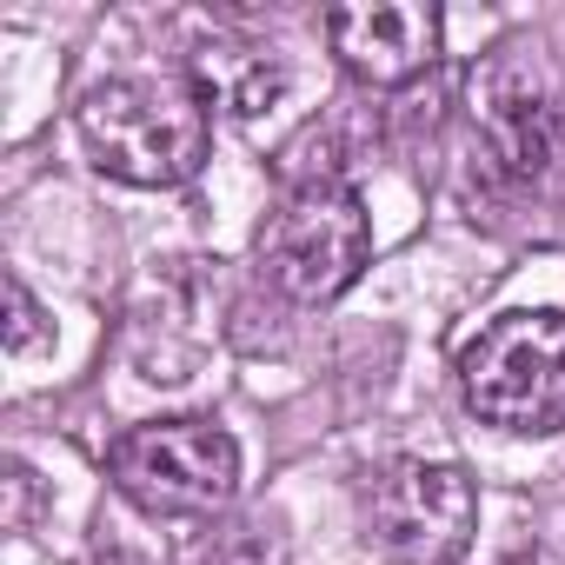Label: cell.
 Wrapping results in <instances>:
<instances>
[{
    "instance_id": "obj_1",
    "label": "cell",
    "mask_w": 565,
    "mask_h": 565,
    "mask_svg": "<svg viewBox=\"0 0 565 565\" xmlns=\"http://www.w3.org/2000/svg\"><path fill=\"white\" fill-rule=\"evenodd\" d=\"M74 127L87 160L120 186H186L213 147V107L186 67L94 81L74 107Z\"/></svg>"
},
{
    "instance_id": "obj_2",
    "label": "cell",
    "mask_w": 565,
    "mask_h": 565,
    "mask_svg": "<svg viewBox=\"0 0 565 565\" xmlns=\"http://www.w3.org/2000/svg\"><path fill=\"white\" fill-rule=\"evenodd\" d=\"M366 253H373V220L360 186L333 160H313V167L279 160V200L253 233V259L266 287L287 294L294 307H327L360 279Z\"/></svg>"
},
{
    "instance_id": "obj_3",
    "label": "cell",
    "mask_w": 565,
    "mask_h": 565,
    "mask_svg": "<svg viewBox=\"0 0 565 565\" xmlns=\"http://www.w3.org/2000/svg\"><path fill=\"white\" fill-rule=\"evenodd\" d=\"M466 107L486 167L519 193L565 186V81L525 41L492 47L466 74Z\"/></svg>"
},
{
    "instance_id": "obj_4",
    "label": "cell",
    "mask_w": 565,
    "mask_h": 565,
    "mask_svg": "<svg viewBox=\"0 0 565 565\" xmlns=\"http://www.w3.org/2000/svg\"><path fill=\"white\" fill-rule=\"evenodd\" d=\"M459 399L472 419L512 439L565 433V313L519 307L486 320L459 347Z\"/></svg>"
},
{
    "instance_id": "obj_5",
    "label": "cell",
    "mask_w": 565,
    "mask_h": 565,
    "mask_svg": "<svg viewBox=\"0 0 565 565\" xmlns=\"http://www.w3.org/2000/svg\"><path fill=\"white\" fill-rule=\"evenodd\" d=\"M107 472L147 519H213L239 492V439L220 419H147L114 439Z\"/></svg>"
},
{
    "instance_id": "obj_6",
    "label": "cell",
    "mask_w": 565,
    "mask_h": 565,
    "mask_svg": "<svg viewBox=\"0 0 565 565\" xmlns=\"http://www.w3.org/2000/svg\"><path fill=\"white\" fill-rule=\"evenodd\" d=\"M366 539L399 565H452L479 525V486L452 459H386L360 479Z\"/></svg>"
},
{
    "instance_id": "obj_7",
    "label": "cell",
    "mask_w": 565,
    "mask_h": 565,
    "mask_svg": "<svg viewBox=\"0 0 565 565\" xmlns=\"http://www.w3.org/2000/svg\"><path fill=\"white\" fill-rule=\"evenodd\" d=\"M327 41L340 67L366 87H406L439 61V14L419 0H366V8H333Z\"/></svg>"
},
{
    "instance_id": "obj_8",
    "label": "cell",
    "mask_w": 565,
    "mask_h": 565,
    "mask_svg": "<svg viewBox=\"0 0 565 565\" xmlns=\"http://www.w3.org/2000/svg\"><path fill=\"white\" fill-rule=\"evenodd\" d=\"M186 74H193V87L206 94V107H220V114H233V120H259V114H273L279 94L294 87L287 61H279L273 47H259V41H233V34L200 41L193 61H186Z\"/></svg>"
},
{
    "instance_id": "obj_9",
    "label": "cell",
    "mask_w": 565,
    "mask_h": 565,
    "mask_svg": "<svg viewBox=\"0 0 565 565\" xmlns=\"http://www.w3.org/2000/svg\"><path fill=\"white\" fill-rule=\"evenodd\" d=\"M47 340H54V327H47L41 300L28 294L21 273H8V353L21 360V353H34V347H47Z\"/></svg>"
},
{
    "instance_id": "obj_10",
    "label": "cell",
    "mask_w": 565,
    "mask_h": 565,
    "mask_svg": "<svg viewBox=\"0 0 565 565\" xmlns=\"http://www.w3.org/2000/svg\"><path fill=\"white\" fill-rule=\"evenodd\" d=\"M74 565H160V558H153L140 539H127L114 519H100V525L87 532V545H81V558H74Z\"/></svg>"
}]
</instances>
